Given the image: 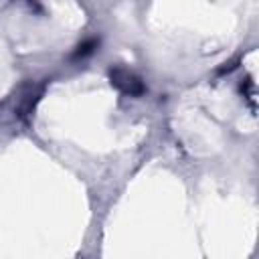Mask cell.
<instances>
[{
    "label": "cell",
    "mask_w": 259,
    "mask_h": 259,
    "mask_svg": "<svg viewBox=\"0 0 259 259\" xmlns=\"http://www.w3.org/2000/svg\"><path fill=\"white\" fill-rule=\"evenodd\" d=\"M109 79H111V85L117 87L125 95H132L134 97V95H142L144 93V81L136 73H132V71H127L123 67L111 69L109 71Z\"/></svg>",
    "instance_id": "obj_1"
},
{
    "label": "cell",
    "mask_w": 259,
    "mask_h": 259,
    "mask_svg": "<svg viewBox=\"0 0 259 259\" xmlns=\"http://www.w3.org/2000/svg\"><path fill=\"white\" fill-rule=\"evenodd\" d=\"M95 47H97V40H87V42L79 45V49L75 51V59H79V57H85V55L93 53V49H95Z\"/></svg>",
    "instance_id": "obj_2"
}]
</instances>
